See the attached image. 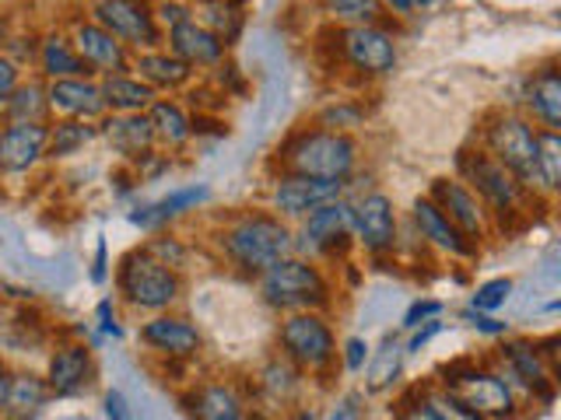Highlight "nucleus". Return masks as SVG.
Instances as JSON below:
<instances>
[{
	"label": "nucleus",
	"mask_w": 561,
	"mask_h": 420,
	"mask_svg": "<svg viewBox=\"0 0 561 420\" xmlns=\"http://www.w3.org/2000/svg\"><path fill=\"white\" fill-rule=\"evenodd\" d=\"M337 18H368L376 11V0H323Z\"/></svg>",
	"instance_id": "nucleus-44"
},
{
	"label": "nucleus",
	"mask_w": 561,
	"mask_h": 420,
	"mask_svg": "<svg viewBox=\"0 0 561 420\" xmlns=\"http://www.w3.org/2000/svg\"><path fill=\"white\" fill-rule=\"evenodd\" d=\"M8 122H46L49 102H46V84L39 81H18V88L8 95V102L0 105Z\"/></svg>",
	"instance_id": "nucleus-31"
},
{
	"label": "nucleus",
	"mask_w": 561,
	"mask_h": 420,
	"mask_svg": "<svg viewBox=\"0 0 561 420\" xmlns=\"http://www.w3.org/2000/svg\"><path fill=\"white\" fill-rule=\"evenodd\" d=\"M302 238L306 249L312 253H337L355 238V210L347 200H330L316 207L302 221Z\"/></svg>",
	"instance_id": "nucleus-15"
},
{
	"label": "nucleus",
	"mask_w": 561,
	"mask_h": 420,
	"mask_svg": "<svg viewBox=\"0 0 561 420\" xmlns=\"http://www.w3.org/2000/svg\"><path fill=\"white\" fill-rule=\"evenodd\" d=\"M502 378L508 382V389L516 393V385L519 389L530 396V399H540V402H551L554 399V372H551V364L543 361L540 354V347L530 343V340H508L502 347Z\"/></svg>",
	"instance_id": "nucleus-10"
},
{
	"label": "nucleus",
	"mask_w": 561,
	"mask_h": 420,
	"mask_svg": "<svg viewBox=\"0 0 561 420\" xmlns=\"http://www.w3.org/2000/svg\"><path fill=\"white\" fill-rule=\"evenodd\" d=\"M508 298H513V280H508V277H495V280H484V284L470 294V308L491 315V312H499L508 302Z\"/></svg>",
	"instance_id": "nucleus-39"
},
{
	"label": "nucleus",
	"mask_w": 561,
	"mask_h": 420,
	"mask_svg": "<svg viewBox=\"0 0 561 420\" xmlns=\"http://www.w3.org/2000/svg\"><path fill=\"white\" fill-rule=\"evenodd\" d=\"M435 385L449 389L463 407L481 413L484 420H513L519 413L516 393L508 389V382L499 372H484V368H478L473 361L446 364Z\"/></svg>",
	"instance_id": "nucleus-5"
},
{
	"label": "nucleus",
	"mask_w": 561,
	"mask_h": 420,
	"mask_svg": "<svg viewBox=\"0 0 561 420\" xmlns=\"http://www.w3.org/2000/svg\"><path fill=\"white\" fill-rule=\"evenodd\" d=\"M347 183L333 179H306V175H280L271 189V207L277 218H306L309 210L323 207L330 200H341Z\"/></svg>",
	"instance_id": "nucleus-14"
},
{
	"label": "nucleus",
	"mask_w": 561,
	"mask_h": 420,
	"mask_svg": "<svg viewBox=\"0 0 561 420\" xmlns=\"http://www.w3.org/2000/svg\"><path fill=\"white\" fill-rule=\"evenodd\" d=\"M92 280H95V284H102V280H105V238H99V253H95Z\"/></svg>",
	"instance_id": "nucleus-52"
},
{
	"label": "nucleus",
	"mask_w": 561,
	"mask_h": 420,
	"mask_svg": "<svg viewBox=\"0 0 561 420\" xmlns=\"http://www.w3.org/2000/svg\"><path fill=\"white\" fill-rule=\"evenodd\" d=\"M154 11V22H158V28H175V25H183V22H190V8L186 4H180V0H162L158 8H151Z\"/></svg>",
	"instance_id": "nucleus-41"
},
{
	"label": "nucleus",
	"mask_w": 561,
	"mask_h": 420,
	"mask_svg": "<svg viewBox=\"0 0 561 420\" xmlns=\"http://www.w3.org/2000/svg\"><path fill=\"white\" fill-rule=\"evenodd\" d=\"M130 70H137V78L148 88H154V92H175V88H183L193 74L183 60H175L172 52H162V49L137 52L130 60Z\"/></svg>",
	"instance_id": "nucleus-27"
},
{
	"label": "nucleus",
	"mask_w": 561,
	"mask_h": 420,
	"mask_svg": "<svg viewBox=\"0 0 561 420\" xmlns=\"http://www.w3.org/2000/svg\"><path fill=\"white\" fill-rule=\"evenodd\" d=\"M18 81H22V70H18V63L8 57V52H0V105L8 102V95L18 88Z\"/></svg>",
	"instance_id": "nucleus-45"
},
{
	"label": "nucleus",
	"mask_w": 561,
	"mask_h": 420,
	"mask_svg": "<svg viewBox=\"0 0 561 420\" xmlns=\"http://www.w3.org/2000/svg\"><path fill=\"white\" fill-rule=\"evenodd\" d=\"M148 119L154 127V140H162V144H169V148H183L193 137V122L183 113V105H175L169 98H154L151 109H148Z\"/></svg>",
	"instance_id": "nucleus-33"
},
{
	"label": "nucleus",
	"mask_w": 561,
	"mask_h": 420,
	"mask_svg": "<svg viewBox=\"0 0 561 420\" xmlns=\"http://www.w3.org/2000/svg\"><path fill=\"white\" fill-rule=\"evenodd\" d=\"M428 200L443 210V214L453 221V228L460 232L470 245H481L484 242V207L481 200L473 197L470 186L460 183V179H435L432 183V192H428Z\"/></svg>",
	"instance_id": "nucleus-11"
},
{
	"label": "nucleus",
	"mask_w": 561,
	"mask_h": 420,
	"mask_svg": "<svg viewBox=\"0 0 561 420\" xmlns=\"http://www.w3.org/2000/svg\"><path fill=\"white\" fill-rule=\"evenodd\" d=\"M105 417L110 420H130V407L127 399H123V393H105Z\"/></svg>",
	"instance_id": "nucleus-50"
},
{
	"label": "nucleus",
	"mask_w": 561,
	"mask_h": 420,
	"mask_svg": "<svg viewBox=\"0 0 561 420\" xmlns=\"http://www.w3.org/2000/svg\"><path fill=\"white\" fill-rule=\"evenodd\" d=\"M70 46L88 67V74H127L130 70V52L116 35H110L95 22H78L70 32Z\"/></svg>",
	"instance_id": "nucleus-13"
},
{
	"label": "nucleus",
	"mask_w": 561,
	"mask_h": 420,
	"mask_svg": "<svg viewBox=\"0 0 561 420\" xmlns=\"http://www.w3.org/2000/svg\"><path fill=\"white\" fill-rule=\"evenodd\" d=\"M341 49L347 63L362 70V74H390L397 67V43L390 32H382L376 25H351L341 32Z\"/></svg>",
	"instance_id": "nucleus-12"
},
{
	"label": "nucleus",
	"mask_w": 561,
	"mask_h": 420,
	"mask_svg": "<svg viewBox=\"0 0 561 420\" xmlns=\"http://www.w3.org/2000/svg\"><path fill=\"white\" fill-rule=\"evenodd\" d=\"M443 315V302H425V298H417V302L403 312V329H417L421 323H428V319H438Z\"/></svg>",
	"instance_id": "nucleus-42"
},
{
	"label": "nucleus",
	"mask_w": 561,
	"mask_h": 420,
	"mask_svg": "<svg viewBox=\"0 0 561 420\" xmlns=\"http://www.w3.org/2000/svg\"><path fill=\"white\" fill-rule=\"evenodd\" d=\"M169 52L175 60H183L190 70L193 67H215L225 57V43L215 32H207L201 22H183L169 32Z\"/></svg>",
	"instance_id": "nucleus-23"
},
{
	"label": "nucleus",
	"mask_w": 561,
	"mask_h": 420,
	"mask_svg": "<svg viewBox=\"0 0 561 420\" xmlns=\"http://www.w3.org/2000/svg\"><path fill=\"white\" fill-rule=\"evenodd\" d=\"M414 4H432V0H414Z\"/></svg>",
	"instance_id": "nucleus-56"
},
{
	"label": "nucleus",
	"mask_w": 561,
	"mask_h": 420,
	"mask_svg": "<svg viewBox=\"0 0 561 420\" xmlns=\"http://www.w3.org/2000/svg\"><path fill=\"white\" fill-rule=\"evenodd\" d=\"M358 122H362V109H351V105H330V109L320 113V127L323 130L347 133L351 127H358Z\"/></svg>",
	"instance_id": "nucleus-40"
},
{
	"label": "nucleus",
	"mask_w": 561,
	"mask_h": 420,
	"mask_svg": "<svg viewBox=\"0 0 561 420\" xmlns=\"http://www.w3.org/2000/svg\"><path fill=\"white\" fill-rule=\"evenodd\" d=\"M193 420H245V399L232 382H204L186 396Z\"/></svg>",
	"instance_id": "nucleus-24"
},
{
	"label": "nucleus",
	"mask_w": 561,
	"mask_h": 420,
	"mask_svg": "<svg viewBox=\"0 0 561 420\" xmlns=\"http://www.w3.org/2000/svg\"><path fill=\"white\" fill-rule=\"evenodd\" d=\"M277 343L280 354L309 375H323L337 361V340L320 312H291L277 329Z\"/></svg>",
	"instance_id": "nucleus-7"
},
{
	"label": "nucleus",
	"mask_w": 561,
	"mask_h": 420,
	"mask_svg": "<svg viewBox=\"0 0 561 420\" xmlns=\"http://www.w3.org/2000/svg\"><path fill=\"white\" fill-rule=\"evenodd\" d=\"M221 253L245 273H263L274 262L295 256L291 228L277 214H260V210H245L236 214L221 228Z\"/></svg>",
	"instance_id": "nucleus-1"
},
{
	"label": "nucleus",
	"mask_w": 561,
	"mask_h": 420,
	"mask_svg": "<svg viewBox=\"0 0 561 420\" xmlns=\"http://www.w3.org/2000/svg\"><path fill=\"white\" fill-rule=\"evenodd\" d=\"M260 385H263V393H267L271 399L288 402L298 393V385H302V372H298V368L285 354H280V358H274L267 368H263Z\"/></svg>",
	"instance_id": "nucleus-35"
},
{
	"label": "nucleus",
	"mask_w": 561,
	"mask_h": 420,
	"mask_svg": "<svg viewBox=\"0 0 561 420\" xmlns=\"http://www.w3.org/2000/svg\"><path fill=\"white\" fill-rule=\"evenodd\" d=\"M39 74L46 81H64V78H92L88 67L81 63V57L70 46V35L49 32L39 43Z\"/></svg>",
	"instance_id": "nucleus-30"
},
{
	"label": "nucleus",
	"mask_w": 561,
	"mask_h": 420,
	"mask_svg": "<svg viewBox=\"0 0 561 420\" xmlns=\"http://www.w3.org/2000/svg\"><path fill=\"white\" fill-rule=\"evenodd\" d=\"M438 332H443V323L438 319H428V323H421L417 329H414V337L408 340V347H403V354H417L421 347H425L432 337H438Z\"/></svg>",
	"instance_id": "nucleus-49"
},
{
	"label": "nucleus",
	"mask_w": 561,
	"mask_h": 420,
	"mask_svg": "<svg viewBox=\"0 0 561 420\" xmlns=\"http://www.w3.org/2000/svg\"><path fill=\"white\" fill-rule=\"evenodd\" d=\"M95 127L84 119H60L49 127V137H46V158H70L78 154L88 140H95Z\"/></svg>",
	"instance_id": "nucleus-34"
},
{
	"label": "nucleus",
	"mask_w": 561,
	"mask_h": 420,
	"mask_svg": "<svg viewBox=\"0 0 561 420\" xmlns=\"http://www.w3.org/2000/svg\"><path fill=\"white\" fill-rule=\"evenodd\" d=\"M386 4H390L393 11H400V14H408L414 8V0H386Z\"/></svg>",
	"instance_id": "nucleus-54"
},
{
	"label": "nucleus",
	"mask_w": 561,
	"mask_h": 420,
	"mask_svg": "<svg viewBox=\"0 0 561 420\" xmlns=\"http://www.w3.org/2000/svg\"><path fill=\"white\" fill-rule=\"evenodd\" d=\"M358 144L355 137L337 130H298L285 144L277 148V165L285 175H306V179H333L347 183V175L355 172Z\"/></svg>",
	"instance_id": "nucleus-2"
},
{
	"label": "nucleus",
	"mask_w": 561,
	"mask_h": 420,
	"mask_svg": "<svg viewBox=\"0 0 561 420\" xmlns=\"http://www.w3.org/2000/svg\"><path fill=\"white\" fill-rule=\"evenodd\" d=\"M210 200V189L207 186H186V189H172L169 197H162L158 203H148V207H140L130 214V221L137 228H158V224H165L172 218H180L183 210H197L201 203Z\"/></svg>",
	"instance_id": "nucleus-29"
},
{
	"label": "nucleus",
	"mask_w": 561,
	"mask_h": 420,
	"mask_svg": "<svg viewBox=\"0 0 561 420\" xmlns=\"http://www.w3.org/2000/svg\"><path fill=\"white\" fill-rule=\"evenodd\" d=\"M140 343L154 354L172 358V361H190L201 354V329L193 326L190 319H180V315H154L145 326L137 329Z\"/></svg>",
	"instance_id": "nucleus-17"
},
{
	"label": "nucleus",
	"mask_w": 561,
	"mask_h": 420,
	"mask_svg": "<svg viewBox=\"0 0 561 420\" xmlns=\"http://www.w3.org/2000/svg\"><path fill=\"white\" fill-rule=\"evenodd\" d=\"M414 393L438 420H484L481 413H473L470 407H463V402L456 399L449 389H443V385H417Z\"/></svg>",
	"instance_id": "nucleus-37"
},
{
	"label": "nucleus",
	"mask_w": 561,
	"mask_h": 420,
	"mask_svg": "<svg viewBox=\"0 0 561 420\" xmlns=\"http://www.w3.org/2000/svg\"><path fill=\"white\" fill-rule=\"evenodd\" d=\"M92 22L134 49H154L162 43V28H158L148 0H95Z\"/></svg>",
	"instance_id": "nucleus-9"
},
{
	"label": "nucleus",
	"mask_w": 561,
	"mask_h": 420,
	"mask_svg": "<svg viewBox=\"0 0 561 420\" xmlns=\"http://www.w3.org/2000/svg\"><path fill=\"white\" fill-rule=\"evenodd\" d=\"M463 319H467L473 329H478V332H484V337H505V332H508V323L495 319V315L473 312V308H463Z\"/></svg>",
	"instance_id": "nucleus-43"
},
{
	"label": "nucleus",
	"mask_w": 561,
	"mask_h": 420,
	"mask_svg": "<svg viewBox=\"0 0 561 420\" xmlns=\"http://www.w3.org/2000/svg\"><path fill=\"white\" fill-rule=\"evenodd\" d=\"M358 402H362V396H347L341 407L333 410L330 420H362V407H358Z\"/></svg>",
	"instance_id": "nucleus-51"
},
{
	"label": "nucleus",
	"mask_w": 561,
	"mask_h": 420,
	"mask_svg": "<svg viewBox=\"0 0 561 420\" xmlns=\"http://www.w3.org/2000/svg\"><path fill=\"white\" fill-rule=\"evenodd\" d=\"M207 32H215L218 39L228 46L236 43V35L242 28V11L236 4H228V0H210V4H204V22H201Z\"/></svg>",
	"instance_id": "nucleus-38"
},
{
	"label": "nucleus",
	"mask_w": 561,
	"mask_h": 420,
	"mask_svg": "<svg viewBox=\"0 0 561 420\" xmlns=\"http://www.w3.org/2000/svg\"><path fill=\"white\" fill-rule=\"evenodd\" d=\"M197 4H210V0H197Z\"/></svg>",
	"instance_id": "nucleus-57"
},
{
	"label": "nucleus",
	"mask_w": 561,
	"mask_h": 420,
	"mask_svg": "<svg viewBox=\"0 0 561 420\" xmlns=\"http://www.w3.org/2000/svg\"><path fill=\"white\" fill-rule=\"evenodd\" d=\"M397 420H438L425 402L417 399V393H411L408 399H400V407H397Z\"/></svg>",
	"instance_id": "nucleus-48"
},
{
	"label": "nucleus",
	"mask_w": 561,
	"mask_h": 420,
	"mask_svg": "<svg viewBox=\"0 0 561 420\" xmlns=\"http://www.w3.org/2000/svg\"><path fill=\"white\" fill-rule=\"evenodd\" d=\"M99 133L110 140V148L123 158H148L151 148L158 144L154 140V127H151V119L148 113H130V116H105L102 119V127Z\"/></svg>",
	"instance_id": "nucleus-22"
},
{
	"label": "nucleus",
	"mask_w": 561,
	"mask_h": 420,
	"mask_svg": "<svg viewBox=\"0 0 561 420\" xmlns=\"http://www.w3.org/2000/svg\"><path fill=\"white\" fill-rule=\"evenodd\" d=\"M0 420H4V413H0Z\"/></svg>",
	"instance_id": "nucleus-58"
},
{
	"label": "nucleus",
	"mask_w": 561,
	"mask_h": 420,
	"mask_svg": "<svg viewBox=\"0 0 561 420\" xmlns=\"http://www.w3.org/2000/svg\"><path fill=\"white\" fill-rule=\"evenodd\" d=\"M92 375H95L92 347L64 343L49 354V368H46L49 396H78L92 385Z\"/></svg>",
	"instance_id": "nucleus-20"
},
{
	"label": "nucleus",
	"mask_w": 561,
	"mask_h": 420,
	"mask_svg": "<svg viewBox=\"0 0 561 420\" xmlns=\"http://www.w3.org/2000/svg\"><path fill=\"white\" fill-rule=\"evenodd\" d=\"M526 109L540 130H561V74L554 63L534 70V78L526 81Z\"/></svg>",
	"instance_id": "nucleus-25"
},
{
	"label": "nucleus",
	"mask_w": 561,
	"mask_h": 420,
	"mask_svg": "<svg viewBox=\"0 0 561 420\" xmlns=\"http://www.w3.org/2000/svg\"><path fill=\"white\" fill-rule=\"evenodd\" d=\"M295 420H309V413H298V417H295Z\"/></svg>",
	"instance_id": "nucleus-55"
},
{
	"label": "nucleus",
	"mask_w": 561,
	"mask_h": 420,
	"mask_svg": "<svg viewBox=\"0 0 561 420\" xmlns=\"http://www.w3.org/2000/svg\"><path fill=\"white\" fill-rule=\"evenodd\" d=\"M260 294L263 302L277 312H320L330 302L327 277L312 267L309 259L288 256L274 262L271 270L260 273Z\"/></svg>",
	"instance_id": "nucleus-4"
},
{
	"label": "nucleus",
	"mask_w": 561,
	"mask_h": 420,
	"mask_svg": "<svg viewBox=\"0 0 561 420\" xmlns=\"http://www.w3.org/2000/svg\"><path fill=\"white\" fill-rule=\"evenodd\" d=\"M95 319H99V332H102V337H113V340L123 337V329H119V323H116V312H113V302H110V298H102V302H99Z\"/></svg>",
	"instance_id": "nucleus-46"
},
{
	"label": "nucleus",
	"mask_w": 561,
	"mask_h": 420,
	"mask_svg": "<svg viewBox=\"0 0 561 420\" xmlns=\"http://www.w3.org/2000/svg\"><path fill=\"white\" fill-rule=\"evenodd\" d=\"M99 88H102L105 113H116V116L148 113L151 102L158 98L154 88H148L137 74H105L99 81Z\"/></svg>",
	"instance_id": "nucleus-26"
},
{
	"label": "nucleus",
	"mask_w": 561,
	"mask_h": 420,
	"mask_svg": "<svg viewBox=\"0 0 561 420\" xmlns=\"http://www.w3.org/2000/svg\"><path fill=\"white\" fill-rule=\"evenodd\" d=\"M180 273L154 259L148 249H134L116 267V291L130 308L140 312H165L180 298Z\"/></svg>",
	"instance_id": "nucleus-6"
},
{
	"label": "nucleus",
	"mask_w": 561,
	"mask_h": 420,
	"mask_svg": "<svg viewBox=\"0 0 561 420\" xmlns=\"http://www.w3.org/2000/svg\"><path fill=\"white\" fill-rule=\"evenodd\" d=\"M365 361H368V343L362 337H351L344 343V368L347 372H362Z\"/></svg>",
	"instance_id": "nucleus-47"
},
{
	"label": "nucleus",
	"mask_w": 561,
	"mask_h": 420,
	"mask_svg": "<svg viewBox=\"0 0 561 420\" xmlns=\"http://www.w3.org/2000/svg\"><path fill=\"white\" fill-rule=\"evenodd\" d=\"M46 399H49L46 378L32 375V372H14L0 413H4V420H35V417L43 413Z\"/></svg>",
	"instance_id": "nucleus-28"
},
{
	"label": "nucleus",
	"mask_w": 561,
	"mask_h": 420,
	"mask_svg": "<svg viewBox=\"0 0 561 420\" xmlns=\"http://www.w3.org/2000/svg\"><path fill=\"white\" fill-rule=\"evenodd\" d=\"M411 218H414V228L421 232V238H425L428 245H435V249H443L449 256H463V259H470L473 253H478V245H470L460 232H456L453 221L428 197L414 200Z\"/></svg>",
	"instance_id": "nucleus-21"
},
{
	"label": "nucleus",
	"mask_w": 561,
	"mask_h": 420,
	"mask_svg": "<svg viewBox=\"0 0 561 420\" xmlns=\"http://www.w3.org/2000/svg\"><path fill=\"white\" fill-rule=\"evenodd\" d=\"M46 102H49V113H57L60 119H84V122H92V119L105 116L102 88L92 78L46 81Z\"/></svg>",
	"instance_id": "nucleus-19"
},
{
	"label": "nucleus",
	"mask_w": 561,
	"mask_h": 420,
	"mask_svg": "<svg viewBox=\"0 0 561 420\" xmlns=\"http://www.w3.org/2000/svg\"><path fill=\"white\" fill-rule=\"evenodd\" d=\"M537 168L548 197L561 189V137L554 130H537Z\"/></svg>",
	"instance_id": "nucleus-36"
},
{
	"label": "nucleus",
	"mask_w": 561,
	"mask_h": 420,
	"mask_svg": "<svg viewBox=\"0 0 561 420\" xmlns=\"http://www.w3.org/2000/svg\"><path fill=\"white\" fill-rule=\"evenodd\" d=\"M362 372H365V393H386L403 372V347L393 337H386L376 354H368Z\"/></svg>",
	"instance_id": "nucleus-32"
},
{
	"label": "nucleus",
	"mask_w": 561,
	"mask_h": 420,
	"mask_svg": "<svg viewBox=\"0 0 561 420\" xmlns=\"http://www.w3.org/2000/svg\"><path fill=\"white\" fill-rule=\"evenodd\" d=\"M355 210V242L365 245V253L382 256L397 245V210L393 200L386 192H368L358 203H351Z\"/></svg>",
	"instance_id": "nucleus-16"
},
{
	"label": "nucleus",
	"mask_w": 561,
	"mask_h": 420,
	"mask_svg": "<svg viewBox=\"0 0 561 420\" xmlns=\"http://www.w3.org/2000/svg\"><path fill=\"white\" fill-rule=\"evenodd\" d=\"M46 122H4V130H0V172H32L46 158Z\"/></svg>",
	"instance_id": "nucleus-18"
},
{
	"label": "nucleus",
	"mask_w": 561,
	"mask_h": 420,
	"mask_svg": "<svg viewBox=\"0 0 561 420\" xmlns=\"http://www.w3.org/2000/svg\"><path fill=\"white\" fill-rule=\"evenodd\" d=\"M11 368H8V361L0 358V407H4V396H8V385H11Z\"/></svg>",
	"instance_id": "nucleus-53"
},
{
	"label": "nucleus",
	"mask_w": 561,
	"mask_h": 420,
	"mask_svg": "<svg viewBox=\"0 0 561 420\" xmlns=\"http://www.w3.org/2000/svg\"><path fill=\"white\" fill-rule=\"evenodd\" d=\"M484 151L513 175L526 197H548L537 168V127L519 113H499L484 127Z\"/></svg>",
	"instance_id": "nucleus-3"
},
{
	"label": "nucleus",
	"mask_w": 561,
	"mask_h": 420,
	"mask_svg": "<svg viewBox=\"0 0 561 420\" xmlns=\"http://www.w3.org/2000/svg\"><path fill=\"white\" fill-rule=\"evenodd\" d=\"M460 175H463L460 183L470 186V192L481 200V207H488L491 214H499V218L516 214L526 200L519 183L488 151H463L460 154Z\"/></svg>",
	"instance_id": "nucleus-8"
}]
</instances>
